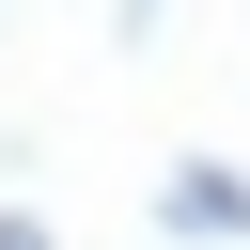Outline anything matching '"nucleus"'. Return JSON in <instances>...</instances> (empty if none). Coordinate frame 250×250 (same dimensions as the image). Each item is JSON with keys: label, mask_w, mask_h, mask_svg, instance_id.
<instances>
[{"label": "nucleus", "mask_w": 250, "mask_h": 250, "mask_svg": "<svg viewBox=\"0 0 250 250\" xmlns=\"http://www.w3.org/2000/svg\"><path fill=\"white\" fill-rule=\"evenodd\" d=\"M156 234H188V250H250V172H234V156H188V172L156 188Z\"/></svg>", "instance_id": "nucleus-1"}, {"label": "nucleus", "mask_w": 250, "mask_h": 250, "mask_svg": "<svg viewBox=\"0 0 250 250\" xmlns=\"http://www.w3.org/2000/svg\"><path fill=\"white\" fill-rule=\"evenodd\" d=\"M0 250H47V234H31V219H0Z\"/></svg>", "instance_id": "nucleus-2"}, {"label": "nucleus", "mask_w": 250, "mask_h": 250, "mask_svg": "<svg viewBox=\"0 0 250 250\" xmlns=\"http://www.w3.org/2000/svg\"><path fill=\"white\" fill-rule=\"evenodd\" d=\"M125 31H156V0H125Z\"/></svg>", "instance_id": "nucleus-3"}]
</instances>
